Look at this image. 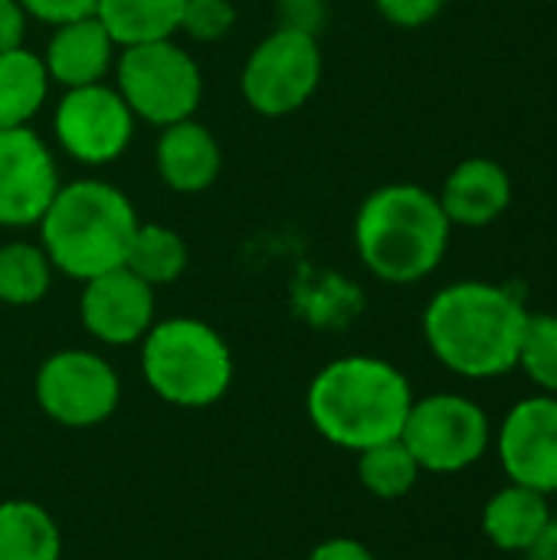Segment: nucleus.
Returning <instances> with one entry per match:
<instances>
[{
    "label": "nucleus",
    "instance_id": "f257e3e1",
    "mask_svg": "<svg viewBox=\"0 0 557 560\" xmlns=\"http://www.w3.org/2000/svg\"><path fill=\"white\" fill-rule=\"evenodd\" d=\"M525 322L529 308L512 289L466 279L430 299L423 338L446 371L469 381H489L515 371Z\"/></svg>",
    "mask_w": 557,
    "mask_h": 560
},
{
    "label": "nucleus",
    "instance_id": "f03ea898",
    "mask_svg": "<svg viewBox=\"0 0 557 560\" xmlns=\"http://www.w3.org/2000/svg\"><path fill=\"white\" fill-rule=\"evenodd\" d=\"M410 407V381L391 361L371 354L332 361L315 374L305 397L312 427L351 453L401 440Z\"/></svg>",
    "mask_w": 557,
    "mask_h": 560
},
{
    "label": "nucleus",
    "instance_id": "7ed1b4c3",
    "mask_svg": "<svg viewBox=\"0 0 557 560\" xmlns=\"http://www.w3.org/2000/svg\"><path fill=\"white\" fill-rule=\"evenodd\" d=\"M450 230L433 190L397 180L371 190L358 207L355 249L381 282L414 285L443 262Z\"/></svg>",
    "mask_w": 557,
    "mask_h": 560
},
{
    "label": "nucleus",
    "instance_id": "20e7f679",
    "mask_svg": "<svg viewBox=\"0 0 557 560\" xmlns=\"http://www.w3.org/2000/svg\"><path fill=\"white\" fill-rule=\"evenodd\" d=\"M138 223L135 203L118 187L105 180H72L56 190L36 226L53 269L89 282L125 266Z\"/></svg>",
    "mask_w": 557,
    "mask_h": 560
},
{
    "label": "nucleus",
    "instance_id": "39448f33",
    "mask_svg": "<svg viewBox=\"0 0 557 560\" xmlns=\"http://www.w3.org/2000/svg\"><path fill=\"white\" fill-rule=\"evenodd\" d=\"M141 374L174 407H210L233 381V354L200 318H164L141 338Z\"/></svg>",
    "mask_w": 557,
    "mask_h": 560
},
{
    "label": "nucleus",
    "instance_id": "423d86ee",
    "mask_svg": "<svg viewBox=\"0 0 557 560\" xmlns=\"http://www.w3.org/2000/svg\"><path fill=\"white\" fill-rule=\"evenodd\" d=\"M115 79L131 115L158 128L194 118L204 95L197 59L174 39L125 46L115 56Z\"/></svg>",
    "mask_w": 557,
    "mask_h": 560
},
{
    "label": "nucleus",
    "instance_id": "0eeeda50",
    "mask_svg": "<svg viewBox=\"0 0 557 560\" xmlns=\"http://www.w3.org/2000/svg\"><path fill=\"white\" fill-rule=\"evenodd\" d=\"M322 85L318 36L289 26L272 30L246 56L240 92L263 118H286L299 112Z\"/></svg>",
    "mask_w": 557,
    "mask_h": 560
},
{
    "label": "nucleus",
    "instance_id": "6e6552de",
    "mask_svg": "<svg viewBox=\"0 0 557 560\" xmlns=\"http://www.w3.org/2000/svg\"><path fill=\"white\" fill-rule=\"evenodd\" d=\"M401 440L420 472L453 476L486 456L492 427L476 400L463 394H430L414 400Z\"/></svg>",
    "mask_w": 557,
    "mask_h": 560
},
{
    "label": "nucleus",
    "instance_id": "1a4fd4ad",
    "mask_svg": "<svg viewBox=\"0 0 557 560\" xmlns=\"http://www.w3.org/2000/svg\"><path fill=\"white\" fill-rule=\"evenodd\" d=\"M121 384L115 368L92 351H56L36 374V400L43 413L62 427H95L118 407Z\"/></svg>",
    "mask_w": 557,
    "mask_h": 560
},
{
    "label": "nucleus",
    "instance_id": "9d476101",
    "mask_svg": "<svg viewBox=\"0 0 557 560\" xmlns=\"http://www.w3.org/2000/svg\"><path fill=\"white\" fill-rule=\"evenodd\" d=\"M59 148L79 164H112L118 161L135 135V115L118 95V89L95 82L82 89H66L53 115Z\"/></svg>",
    "mask_w": 557,
    "mask_h": 560
},
{
    "label": "nucleus",
    "instance_id": "9b49d317",
    "mask_svg": "<svg viewBox=\"0 0 557 560\" xmlns=\"http://www.w3.org/2000/svg\"><path fill=\"white\" fill-rule=\"evenodd\" d=\"M496 453L509 482L557 495V397L535 394L519 400L499 433Z\"/></svg>",
    "mask_w": 557,
    "mask_h": 560
},
{
    "label": "nucleus",
    "instance_id": "f8f14e48",
    "mask_svg": "<svg viewBox=\"0 0 557 560\" xmlns=\"http://www.w3.org/2000/svg\"><path fill=\"white\" fill-rule=\"evenodd\" d=\"M59 187L56 158L30 125L0 131V226H36Z\"/></svg>",
    "mask_w": 557,
    "mask_h": 560
},
{
    "label": "nucleus",
    "instance_id": "ddd939ff",
    "mask_svg": "<svg viewBox=\"0 0 557 560\" xmlns=\"http://www.w3.org/2000/svg\"><path fill=\"white\" fill-rule=\"evenodd\" d=\"M79 315L85 331L102 345H135L154 325V289L131 269L118 266L85 282Z\"/></svg>",
    "mask_w": 557,
    "mask_h": 560
},
{
    "label": "nucleus",
    "instance_id": "4468645a",
    "mask_svg": "<svg viewBox=\"0 0 557 560\" xmlns=\"http://www.w3.org/2000/svg\"><path fill=\"white\" fill-rule=\"evenodd\" d=\"M512 174L496 158H463L443 180L437 200L450 220V226L479 230L496 223L512 207Z\"/></svg>",
    "mask_w": 557,
    "mask_h": 560
},
{
    "label": "nucleus",
    "instance_id": "2eb2a0df",
    "mask_svg": "<svg viewBox=\"0 0 557 560\" xmlns=\"http://www.w3.org/2000/svg\"><path fill=\"white\" fill-rule=\"evenodd\" d=\"M115 56L118 46L98 23V16H85L53 26V36L39 59L46 66L49 82H59L62 89H82L105 82L108 69L115 66Z\"/></svg>",
    "mask_w": 557,
    "mask_h": 560
},
{
    "label": "nucleus",
    "instance_id": "dca6fc26",
    "mask_svg": "<svg viewBox=\"0 0 557 560\" xmlns=\"http://www.w3.org/2000/svg\"><path fill=\"white\" fill-rule=\"evenodd\" d=\"M154 164L161 180L174 194H204L217 184L223 167V151L213 131L194 118L161 128Z\"/></svg>",
    "mask_w": 557,
    "mask_h": 560
},
{
    "label": "nucleus",
    "instance_id": "f3484780",
    "mask_svg": "<svg viewBox=\"0 0 557 560\" xmlns=\"http://www.w3.org/2000/svg\"><path fill=\"white\" fill-rule=\"evenodd\" d=\"M548 522H552L548 495L515 482L499 489L483 509V535L489 538V545L509 555H529V548L535 545V538Z\"/></svg>",
    "mask_w": 557,
    "mask_h": 560
},
{
    "label": "nucleus",
    "instance_id": "a211bd4d",
    "mask_svg": "<svg viewBox=\"0 0 557 560\" xmlns=\"http://www.w3.org/2000/svg\"><path fill=\"white\" fill-rule=\"evenodd\" d=\"M187 0H98L95 16L118 49L171 39L181 30Z\"/></svg>",
    "mask_w": 557,
    "mask_h": 560
},
{
    "label": "nucleus",
    "instance_id": "6ab92c4d",
    "mask_svg": "<svg viewBox=\"0 0 557 560\" xmlns=\"http://www.w3.org/2000/svg\"><path fill=\"white\" fill-rule=\"evenodd\" d=\"M49 92L46 66L26 46L0 52V131L26 128Z\"/></svg>",
    "mask_w": 557,
    "mask_h": 560
},
{
    "label": "nucleus",
    "instance_id": "aec40b11",
    "mask_svg": "<svg viewBox=\"0 0 557 560\" xmlns=\"http://www.w3.org/2000/svg\"><path fill=\"white\" fill-rule=\"evenodd\" d=\"M62 538L53 515L26 499L0 505V560H59Z\"/></svg>",
    "mask_w": 557,
    "mask_h": 560
},
{
    "label": "nucleus",
    "instance_id": "412c9836",
    "mask_svg": "<svg viewBox=\"0 0 557 560\" xmlns=\"http://www.w3.org/2000/svg\"><path fill=\"white\" fill-rule=\"evenodd\" d=\"M187 262H190V253L177 230L161 226V223H138L125 269H131L141 282L158 289V285L177 282Z\"/></svg>",
    "mask_w": 557,
    "mask_h": 560
},
{
    "label": "nucleus",
    "instance_id": "4be33fe9",
    "mask_svg": "<svg viewBox=\"0 0 557 560\" xmlns=\"http://www.w3.org/2000/svg\"><path fill=\"white\" fill-rule=\"evenodd\" d=\"M53 282V262L43 246L33 243H3L0 246V302L7 305H36Z\"/></svg>",
    "mask_w": 557,
    "mask_h": 560
},
{
    "label": "nucleus",
    "instance_id": "5701e85b",
    "mask_svg": "<svg viewBox=\"0 0 557 560\" xmlns=\"http://www.w3.org/2000/svg\"><path fill=\"white\" fill-rule=\"evenodd\" d=\"M358 479L371 495L391 502V499H404L417 486L420 466L404 446V440H387L358 453Z\"/></svg>",
    "mask_w": 557,
    "mask_h": 560
},
{
    "label": "nucleus",
    "instance_id": "b1692460",
    "mask_svg": "<svg viewBox=\"0 0 557 560\" xmlns=\"http://www.w3.org/2000/svg\"><path fill=\"white\" fill-rule=\"evenodd\" d=\"M519 371L542 394L557 397V315L555 312H529L522 345H519Z\"/></svg>",
    "mask_w": 557,
    "mask_h": 560
},
{
    "label": "nucleus",
    "instance_id": "393cba45",
    "mask_svg": "<svg viewBox=\"0 0 557 560\" xmlns=\"http://www.w3.org/2000/svg\"><path fill=\"white\" fill-rule=\"evenodd\" d=\"M236 23L233 0H187L181 13V30L197 43H217L223 39Z\"/></svg>",
    "mask_w": 557,
    "mask_h": 560
},
{
    "label": "nucleus",
    "instance_id": "a878e982",
    "mask_svg": "<svg viewBox=\"0 0 557 560\" xmlns=\"http://www.w3.org/2000/svg\"><path fill=\"white\" fill-rule=\"evenodd\" d=\"M443 7L446 0H374V10L401 30H420L433 23Z\"/></svg>",
    "mask_w": 557,
    "mask_h": 560
},
{
    "label": "nucleus",
    "instance_id": "bb28decb",
    "mask_svg": "<svg viewBox=\"0 0 557 560\" xmlns=\"http://www.w3.org/2000/svg\"><path fill=\"white\" fill-rule=\"evenodd\" d=\"M20 7L26 10V16L49 23V26H62L72 20H85L95 16L98 0H20Z\"/></svg>",
    "mask_w": 557,
    "mask_h": 560
},
{
    "label": "nucleus",
    "instance_id": "cd10ccee",
    "mask_svg": "<svg viewBox=\"0 0 557 560\" xmlns=\"http://www.w3.org/2000/svg\"><path fill=\"white\" fill-rule=\"evenodd\" d=\"M279 10H282V23L279 26H289V30H299V33L318 36V30L325 23L322 0H295V3H282Z\"/></svg>",
    "mask_w": 557,
    "mask_h": 560
},
{
    "label": "nucleus",
    "instance_id": "c85d7f7f",
    "mask_svg": "<svg viewBox=\"0 0 557 560\" xmlns=\"http://www.w3.org/2000/svg\"><path fill=\"white\" fill-rule=\"evenodd\" d=\"M26 10L20 7V0H0V52L7 49H20L23 36H26Z\"/></svg>",
    "mask_w": 557,
    "mask_h": 560
},
{
    "label": "nucleus",
    "instance_id": "c756f323",
    "mask_svg": "<svg viewBox=\"0 0 557 560\" xmlns=\"http://www.w3.org/2000/svg\"><path fill=\"white\" fill-rule=\"evenodd\" d=\"M309 560H378L374 558V551L368 548V545H361V541H355V538H328V541H322Z\"/></svg>",
    "mask_w": 557,
    "mask_h": 560
},
{
    "label": "nucleus",
    "instance_id": "7c9ffc66",
    "mask_svg": "<svg viewBox=\"0 0 557 560\" xmlns=\"http://www.w3.org/2000/svg\"><path fill=\"white\" fill-rule=\"evenodd\" d=\"M529 560H557V518L552 515V522L542 528V535L535 538V545L529 548Z\"/></svg>",
    "mask_w": 557,
    "mask_h": 560
},
{
    "label": "nucleus",
    "instance_id": "2f4dec72",
    "mask_svg": "<svg viewBox=\"0 0 557 560\" xmlns=\"http://www.w3.org/2000/svg\"><path fill=\"white\" fill-rule=\"evenodd\" d=\"M276 3H279V7H282V3H295V0H276Z\"/></svg>",
    "mask_w": 557,
    "mask_h": 560
}]
</instances>
